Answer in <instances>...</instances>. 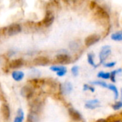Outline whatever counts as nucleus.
Masks as SVG:
<instances>
[{"label":"nucleus","instance_id":"obj_1","mask_svg":"<svg viewBox=\"0 0 122 122\" xmlns=\"http://www.w3.org/2000/svg\"><path fill=\"white\" fill-rule=\"evenodd\" d=\"M29 107H30V112L31 113L39 114L42 110L43 102L39 99H35L34 100L31 101L29 103Z\"/></svg>","mask_w":122,"mask_h":122},{"label":"nucleus","instance_id":"obj_2","mask_svg":"<svg viewBox=\"0 0 122 122\" xmlns=\"http://www.w3.org/2000/svg\"><path fill=\"white\" fill-rule=\"evenodd\" d=\"M112 53V49H111V46H104L102 48V50L99 53V59H100V63L103 64L107 59V58L109 56V55Z\"/></svg>","mask_w":122,"mask_h":122},{"label":"nucleus","instance_id":"obj_3","mask_svg":"<svg viewBox=\"0 0 122 122\" xmlns=\"http://www.w3.org/2000/svg\"><path fill=\"white\" fill-rule=\"evenodd\" d=\"M55 61L60 64H69L71 61V58L67 54H59L56 56Z\"/></svg>","mask_w":122,"mask_h":122},{"label":"nucleus","instance_id":"obj_4","mask_svg":"<svg viewBox=\"0 0 122 122\" xmlns=\"http://www.w3.org/2000/svg\"><path fill=\"white\" fill-rule=\"evenodd\" d=\"M21 31V27L19 24H12L6 27V33L9 36H14Z\"/></svg>","mask_w":122,"mask_h":122},{"label":"nucleus","instance_id":"obj_5","mask_svg":"<svg viewBox=\"0 0 122 122\" xmlns=\"http://www.w3.org/2000/svg\"><path fill=\"white\" fill-rule=\"evenodd\" d=\"M54 21V15L53 12L50 10H47L46 12L45 16L41 21L42 24L46 27H49L53 24Z\"/></svg>","mask_w":122,"mask_h":122},{"label":"nucleus","instance_id":"obj_6","mask_svg":"<svg viewBox=\"0 0 122 122\" xmlns=\"http://www.w3.org/2000/svg\"><path fill=\"white\" fill-rule=\"evenodd\" d=\"M101 39V36L99 34H91L89 36H88L85 40H84V44L86 46H91L94 44H95L96 43H97Z\"/></svg>","mask_w":122,"mask_h":122},{"label":"nucleus","instance_id":"obj_7","mask_svg":"<svg viewBox=\"0 0 122 122\" xmlns=\"http://www.w3.org/2000/svg\"><path fill=\"white\" fill-rule=\"evenodd\" d=\"M50 63V60L48 57L44 56H40L38 57H36L33 60V64L35 66H47Z\"/></svg>","mask_w":122,"mask_h":122},{"label":"nucleus","instance_id":"obj_8","mask_svg":"<svg viewBox=\"0 0 122 122\" xmlns=\"http://www.w3.org/2000/svg\"><path fill=\"white\" fill-rule=\"evenodd\" d=\"M20 94L23 97H24L27 99H30L34 96V90H33L32 87H30L28 86H24L21 88V89L20 91Z\"/></svg>","mask_w":122,"mask_h":122},{"label":"nucleus","instance_id":"obj_9","mask_svg":"<svg viewBox=\"0 0 122 122\" xmlns=\"http://www.w3.org/2000/svg\"><path fill=\"white\" fill-rule=\"evenodd\" d=\"M73 89L72 84L69 82L66 81L63 84H60V94H69Z\"/></svg>","mask_w":122,"mask_h":122},{"label":"nucleus","instance_id":"obj_10","mask_svg":"<svg viewBox=\"0 0 122 122\" xmlns=\"http://www.w3.org/2000/svg\"><path fill=\"white\" fill-rule=\"evenodd\" d=\"M69 114L71 117V119L75 122H80L82 120V117L81 114L76 111V109L73 108H69Z\"/></svg>","mask_w":122,"mask_h":122},{"label":"nucleus","instance_id":"obj_11","mask_svg":"<svg viewBox=\"0 0 122 122\" xmlns=\"http://www.w3.org/2000/svg\"><path fill=\"white\" fill-rule=\"evenodd\" d=\"M1 114L4 120H8L10 118L11 112L10 108L7 104L3 103L1 106Z\"/></svg>","mask_w":122,"mask_h":122},{"label":"nucleus","instance_id":"obj_12","mask_svg":"<svg viewBox=\"0 0 122 122\" xmlns=\"http://www.w3.org/2000/svg\"><path fill=\"white\" fill-rule=\"evenodd\" d=\"M24 64V61L22 59H16L14 60H11L9 64V67L13 69H19Z\"/></svg>","mask_w":122,"mask_h":122},{"label":"nucleus","instance_id":"obj_13","mask_svg":"<svg viewBox=\"0 0 122 122\" xmlns=\"http://www.w3.org/2000/svg\"><path fill=\"white\" fill-rule=\"evenodd\" d=\"M45 79H32L29 81V84L32 86V88H40L44 84Z\"/></svg>","mask_w":122,"mask_h":122},{"label":"nucleus","instance_id":"obj_14","mask_svg":"<svg viewBox=\"0 0 122 122\" xmlns=\"http://www.w3.org/2000/svg\"><path fill=\"white\" fill-rule=\"evenodd\" d=\"M11 76L13 79L16 81H20L23 79L24 76V74L22 71H14L11 74Z\"/></svg>","mask_w":122,"mask_h":122},{"label":"nucleus","instance_id":"obj_15","mask_svg":"<svg viewBox=\"0 0 122 122\" xmlns=\"http://www.w3.org/2000/svg\"><path fill=\"white\" fill-rule=\"evenodd\" d=\"M97 13L99 15V16H100L101 18H103V19H109V18L108 13L101 6L97 7Z\"/></svg>","mask_w":122,"mask_h":122},{"label":"nucleus","instance_id":"obj_16","mask_svg":"<svg viewBox=\"0 0 122 122\" xmlns=\"http://www.w3.org/2000/svg\"><path fill=\"white\" fill-rule=\"evenodd\" d=\"M107 122H120L122 121V115L121 114H113L110 115L107 119Z\"/></svg>","mask_w":122,"mask_h":122},{"label":"nucleus","instance_id":"obj_17","mask_svg":"<svg viewBox=\"0 0 122 122\" xmlns=\"http://www.w3.org/2000/svg\"><path fill=\"white\" fill-rule=\"evenodd\" d=\"M111 38L114 41H122V31H119L112 34Z\"/></svg>","mask_w":122,"mask_h":122},{"label":"nucleus","instance_id":"obj_18","mask_svg":"<svg viewBox=\"0 0 122 122\" xmlns=\"http://www.w3.org/2000/svg\"><path fill=\"white\" fill-rule=\"evenodd\" d=\"M24 119V112L21 109H19L17 111V116L14 119V122H22Z\"/></svg>","mask_w":122,"mask_h":122},{"label":"nucleus","instance_id":"obj_19","mask_svg":"<svg viewBox=\"0 0 122 122\" xmlns=\"http://www.w3.org/2000/svg\"><path fill=\"white\" fill-rule=\"evenodd\" d=\"M108 89L112 90L114 93V99L117 100L119 98V92L118 89L117 88L116 86H114V84H108Z\"/></svg>","mask_w":122,"mask_h":122},{"label":"nucleus","instance_id":"obj_20","mask_svg":"<svg viewBox=\"0 0 122 122\" xmlns=\"http://www.w3.org/2000/svg\"><path fill=\"white\" fill-rule=\"evenodd\" d=\"M79 46H80L79 44L76 41H73L69 43V48L71 50H72L74 51H77L79 49Z\"/></svg>","mask_w":122,"mask_h":122},{"label":"nucleus","instance_id":"obj_21","mask_svg":"<svg viewBox=\"0 0 122 122\" xmlns=\"http://www.w3.org/2000/svg\"><path fill=\"white\" fill-rule=\"evenodd\" d=\"M94 56L93 55V54H89L88 55H87V60H88V62H89V64L91 65V66H94V67H97L98 66V65H96L95 64V63H94Z\"/></svg>","mask_w":122,"mask_h":122},{"label":"nucleus","instance_id":"obj_22","mask_svg":"<svg viewBox=\"0 0 122 122\" xmlns=\"http://www.w3.org/2000/svg\"><path fill=\"white\" fill-rule=\"evenodd\" d=\"M50 69L53 71L55 72H59L61 71H64L66 70V68L64 66H52L50 67Z\"/></svg>","mask_w":122,"mask_h":122},{"label":"nucleus","instance_id":"obj_23","mask_svg":"<svg viewBox=\"0 0 122 122\" xmlns=\"http://www.w3.org/2000/svg\"><path fill=\"white\" fill-rule=\"evenodd\" d=\"M97 76L99 78H102L103 79H110V73L109 72H104V71H100L98 73Z\"/></svg>","mask_w":122,"mask_h":122},{"label":"nucleus","instance_id":"obj_24","mask_svg":"<svg viewBox=\"0 0 122 122\" xmlns=\"http://www.w3.org/2000/svg\"><path fill=\"white\" fill-rule=\"evenodd\" d=\"M121 71H122V69H119L118 70H114V71H112L110 73V79H111V81L112 82L116 81V75H117V74H118V73H119Z\"/></svg>","mask_w":122,"mask_h":122},{"label":"nucleus","instance_id":"obj_25","mask_svg":"<svg viewBox=\"0 0 122 122\" xmlns=\"http://www.w3.org/2000/svg\"><path fill=\"white\" fill-rule=\"evenodd\" d=\"M91 84H94V85L101 86L104 88H108V84L105 81H95L91 82Z\"/></svg>","mask_w":122,"mask_h":122},{"label":"nucleus","instance_id":"obj_26","mask_svg":"<svg viewBox=\"0 0 122 122\" xmlns=\"http://www.w3.org/2000/svg\"><path fill=\"white\" fill-rule=\"evenodd\" d=\"M112 108L115 111L119 110L120 109L122 108V102H116L115 104H114L112 105Z\"/></svg>","mask_w":122,"mask_h":122},{"label":"nucleus","instance_id":"obj_27","mask_svg":"<svg viewBox=\"0 0 122 122\" xmlns=\"http://www.w3.org/2000/svg\"><path fill=\"white\" fill-rule=\"evenodd\" d=\"M71 73L74 76H77L79 75V67L78 66H74L71 68Z\"/></svg>","mask_w":122,"mask_h":122},{"label":"nucleus","instance_id":"obj_28","mask_svg":"<svg viewBox=\"0 0 122 122\" xmlns=\"http://www.w3.org/2000/svg\"><path fill=\"white\" fill-rule=\"evenodd\" d=\"M99 107H100L99 104L94 105V104H88V103H86V104H85V108L88 109H95Z\"/></svg>","mask_w":122,"mask_h":122},{"label":"nucleus","instance_id":"obj_29","mask_svg":"<svg viewBox=\"0 0 122 122\" xmlns=\"http://www.w3.org/2000/svg\"><path fill=\"white\" fill-rule=\"evenodd\" d=\"M84 91L89 90V91L92 92H94V91H95V89H94V87H92V86H89V85H87V84H84Z\"/></svg>","mask_w":122,"mask_h":122},{"label":"nucleus","instance_id":"obj_30","mask_svg":"<svg viewBox=\"0 0 122 122\" xmlns=\"http://www.w3.org/2000/svg\"><path fill=\"white\" fill-rule=\"evenodd\" d=\"M86 103L88 104H94V105H97V104H100V102L98 99H92V100H89L87 101Z\"/></svg>","mask_w":122,"mask_h":122},{"label":"nucleus","instance_id":"obj_31","mask_svg":"<svg viewBox=\"0 0 122 122\" xmlns=\"http://www.w3.org/2000/svg\"><path fill=\"white\" fill-rule=\"evenodd\" d=\"M116 65V62L113 61V62H109V63H107V64H104V66L105 67H107V68H112V67H114V66Z\"/></svg>","mask_w":122,"mask_h":122},{"label":"nucleus","instance_id":"obj_32","mask_svg":"<svg viewBox=\"0 0 122 122\" xmlns=\"http://www.w3.org/2000/svg\"><path fill=\"white\" fill-rule=\"evenodd\" d=\"M66 71H67L66 70H64V71H61L56 72V75L58 76H63L66 74Z\"/></svg>","mask_w":122,"mask_h":122},{"label":"nucleus","instance_id":"obj_33","mask_svg":"<svg viewBox=\"0 0 122 122\" xmlns=\"http://www.w3.org/2000/svg\"><path fill=\"white\" fill-rule=\"evenodd\" d=\"M96 7H97V3H96L95 1H92L91 2V4H90V8H91V9H95Z\"/></svg>","mask_w":122,"mask_h":122},{"label":"nucleus","instance_id":"obj_34","mask_svg":"<svg viewBox=\"0 0 122 122\" xmlns=\"http://www.w3.org/2000/svg\"><path fill=\"white\" fill-rule=\"evenodd\" d=\"M96 122H107V119H99L97 120Z\"/></svg>","mask_w":122,"mask_h":122},{"label":"nucleus","instance_id":"obj_35","mask_svg":"<svg viewBox=\"0 0 122 122\" xmlns=\"http://www.w3.org/2000/svg\"></svg>","mask_w":122,"mask_h":122}]
</instances>
